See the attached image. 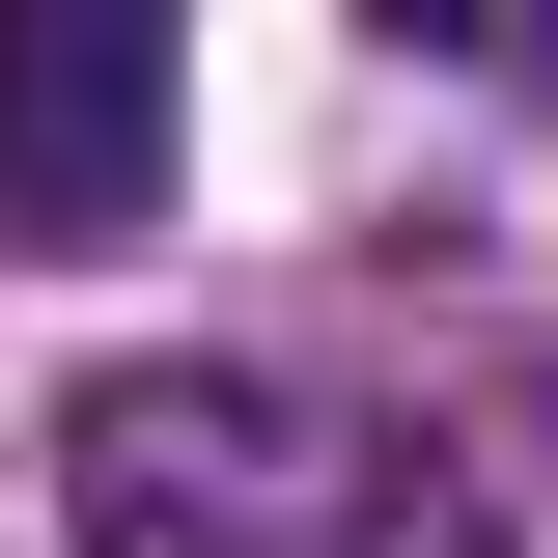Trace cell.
Masks as SVG:
<instances>
[{"label": "cell", "mask_w": 558, "mask_h": 558, "mask_svg": "<svg viewBox=\"0 0 558 558\" xmlns=\"http://www.w3.org/2000/svg\"><path fill=\"white\" fill-rule=\"evenodd\" d=\"M57 502L84 558H502V502L391 418H336L307 363H112Z\"/></svg>", "instance_id": "1"}, {"label": "cell", "mask_w": 558, "mask_h": 558, "mask_svg": "<svg viewBox=\"0 0 558 558\" xmlns=\"http://www.w3.org/2000/svg\"><path fill=\"white\" fill-rule=\"evenodd\" d=\"M140 168H168V28L140 0H0V196L140 223Z\"/></svg>", "instance_id": "2"}]
</instances>
